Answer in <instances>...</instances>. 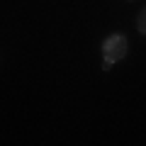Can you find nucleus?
<instances>
[{"label":"nucleus","instance_id":"f257e3e1","mask_svg":"<svg viewBox=\"0 0 146 146\" xmlns=\"http://www.w3.org/2000/svg\"><path fill=\"white\" fill-rule=\"evenodd\" d=\"M102 56L110 58L112 63H117L119 58L127 56V36L115 32V34H110L107 39L102 42Z\"/></svg>","mask_w":146,"mask_h":146},{"label":"nucleus","instance_id":"f03ea898","mask_svg":"<svg viewBox=\"0 0 146 146\" xmlns=\"http://www.w3.org/2000/svg\"><path fill=\"white\" fill-rule=\"evenodd\" d=\"M136 29H139L141 34L146 36V7L139 12V15H136Z\"/></svg>","mask_w":146,"mask_h":146},{"label":"nucleus","instance_id":"7ed1b4c3","mask_svg":"<svg viewBox=\"0 0 146 146\" xmlns=\"http://www.w3.org/2000/svg\"><path fill=\"white\" fill-rule=\"evenodd\" d=\"M112 66H115V63L110 61V58H105V63H102V71H110V68H112Z\"/></svg>","mask_w":146,"mask_h":146}]
</instances>
